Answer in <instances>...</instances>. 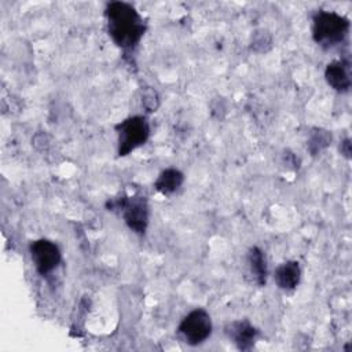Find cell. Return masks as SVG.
Returning a JSON list of instances; mask_svg holds the SVG:
<instances>
[{
    "instance_id": "cell-1",
    "label": "cell",
    "mask_w": 352,
    "mask_h": 352,
    "mask_svg": "<svg viewBox=\"0 0 352 352\" xmlns=\"http://www.w3.org/2000/svg\"><path fill=\"white\" fill-rule=\"evenodd\" d=\"M107 32L122 50L135 48L144 34L146 26L133 6L125 1H111L106 7Z\"/></svg>"
},
{
    "instance_id": "cell-2",
    "label": "cell",
    "mask_w": 352,
    "mask_h": 352,
    "mask_svg": "<svg viewBox=\"0 0 352 352\" xmlns=\"http://www.w3.org/2000/svg\"><path fill=\"white\" fill-rule=\"evenodd\" d=\"M349 32V21L336 11L320 10L312 19V38L323 48L341 44Z\"/></svg>"
},
{
    "instance_id": "cell-3",
    "label": "cell",
    "mask_w": 352,
    "mask_h": 352,
    "mask_svg": "<svg viewBox=\"0 0 352 352\" xmlns=\"http://www.w3.org/2000/svg\"><path fill=\"white\" fill-rule=\"evenodd\" d=\"M118 136V155L125 157L142 144H144L150 135V126L143 116L128 117L116 125Z\"/></svg>"
},
{
    "instance_id": "cell-4",
    "label": "cell",
    "mask_w": 352,
    "mask_h": 352,
    "mask_svg": "<svg viewBox=\"0 0 352 352\" xmlns=\"http://www.w3.org/2000/svg\"><path fill=\"white\" fill-rule=\"evenodd\" d=\"M110 210L118 209L125 224L136 234H144L148 224V204L143 195L122 197L109 204Z\"/></svg>"
},
{
    "instance_id": "cell-5",
    "label": "cell",
    "mask_w": 352,
    "mask_h": 352,
    "mask_svg": "<svg viewBox=\"0 0 352 352\" xmlns=\"http://www.w3.org/2000/svg\"><path fill=\"white\" fill-rule=\"evenodd\" d=\"M212 329L210 315L202 308H197L187 314L179 324V333L184 341L192 346L206 341L212 334Z\"/></svg>"
},
{
    "instance_id": "cell-6",
    "label": "cell",
    "mask_w": 352,
    "mask_h": 352,
    "mask_svg": "<svg viewBox=\"0 0 352 352\" xmlns=\"http://www.w3.org/2000/svg\"><path fill=\"white\" fill-rule=\"evenodd\" d=\"M29 250L34 268L43 276L51 274L62 260V254L58 245L48 239L33 241L29 246Z\"/></svg>"
},
{
    "instance_id": "cell-7",
    "label": "cell",
    "mask_w": 352,
    "mask_h": 352,
    "mask_svg": "<svg viewBox=\"0 0 352 352\" xmlns=\"http://www.w3.org/2000/svg\"><path fill=\"white\" fill-rule=\"evenodd\" d=\"M226 334L241 351H249L258 337L257 329L248 320H234L226 326Z\"/></svg>"
},
{
    "instance_id": "cell-8",
    "label": "cell",
    "mask_w": 352,
    "mask_h": 352,
    "mask_svg": "<svg viewBox=\"0 0 352 352\" xmlns=\"http://www.w3.org/2000/svg\"><path fill=\"white\" fill-rule=\"evenodd\" d=\"M324 78L333 89L338 92H346L351 88L349 62L342 59L333 60L326 66Z\"/></svg>"
},
{
    "instance_id": "cell-9",
    "label": "cell",
    "mask_w": 352,
    "mask_h": 352,
    "mask_svg": "<svg viewBox=\"0 0 352 352\" xmlns=\"http://www.w3.org/2000/svg\"><path fill=\"white\" fill-rule=\"evenodd\" d=\"M301 278L300 264L294 260H287L279 264L274 271V280L282 290H293L297 287Z\"/></svg>"
},
{
    "instance_id": "cell-10",
    "label": "cell",
    "mask_w": 352,
    "mask_h": 352,
    "mask_svg": "<svg viewBox=\"0 0 352 352\" xmlns=\"http://www.w3.org/2000/svg\"><path fill=\"white\" fill-rule=\"evenodd\" d=\"M183 182H184V175L179 169L168 168L158 175L157 180L154 182V187L158 192L164 195H170L179 190Z\"/></svg>"
},
{
    "instance_id": "cell-11",
    "label": "cell",
    "mask_w": 352,
    "mask_h": 352,
    "mask_svg": "<svg viewBox=\"0 0 352 352\" xmlns=\"http://www.w3.org/2000/svg\"><path fill=\"white\" fill-rule=\"evenodd\" d=\"M246 260L254 282L258 286H264L267 282V261L264 252L260 248L253 246L249 249Z\"/></svg>"
},
{
    "instance_id": "cell-12",
    "label": "cell",
    "mask_w": 352,
    "mask_h": 352,
    "mask_svg": "<svg viewBox=\"0 0 352 352\" xmlns=\"http://www.w3.org/2000/svg\"><path fill=\"white\" fill-rule=\"evenodd\" d=\"M331 140V135H329L327 131H323V129H316L311 138H309V142H308V148L312 154H316L318 151H320L322 148L327 147L329 143Z\"/></svg>"
},
{
    "instance_id": "cell-13",
    "label": "cell",
    "mask_w": 352,
    "mask_h": 352,
    "mask_svg": "<svg viewBox=\"0 0 352 352\" xmlns=\"http://www.w3.org/2000/svg\"><path fill=\"white\" fill-rule=\"evenodd\" d=\"M340 150H341V153H342L345 157H349V154H351V143H349V139H346V140H344V142L341 143Z\"/></svg>"
}]
</instances>
